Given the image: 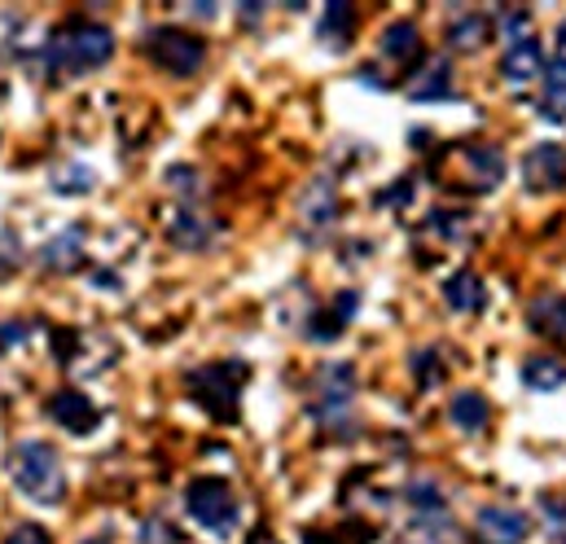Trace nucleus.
Instances as JSON below:
<instances>
[{
    "mask_svg": "<svg viewBox=\"0 0 566 544\" xmlns=\"http://www.w3.org/2000/svg\"><path fill=\"white\" fill-rule=\"evenodd\" d=\"M111 57H115V35H111V27H102L93 18L62 22L40 49V66L49 75H88V71L106 66Z\"/></svg>",
    "mask_w": 566,
    "mask_h": 544,
    "instance_id": "obj_1",
    "label": "nucleus"
},
{
    "mask_svg": "<svg viewBox=\"0 0 566 544\" xmlns=\"http://www.w3.org/2000/svg\"><path fill=\"white\" fill-rule=\"evenodd\" d=\"M356 391H360L356 369L347 360H325L312 374V387H307L312 421L334 439H352L356 435Z\"/></svg>",
    "mask_w": 566,
    "mask_h": 544,
    "instance_id": "obj_2",
    "label": "nucleus"
},
{
    "mask_svg": "<svg viewBox=\"0 0 566 544\" xmlns=\"http://www.w3.org/2000/svg\"><path fill=\"white\" fill-rule=\"evenodd\" d=\"M9 479L35 505H62V496H66L62 457L44 439H22L9 448Z\"/></svg>",
    "mask_w": 566,
    "mask_h": 544,
    "instance_id": "obj_3",
    "label": "nucleus"
},
{
    "mask_svg": "<svg viewBox=\"0 0 566 544\" xmlns=\"http://www.w3.org/2000/svg\"><path fill=\"white\" fill-rule=\"evenodd\" d=\"M251 369L242 360H211V365H198L189 378H185V391L198 408H207L216 421L233 426L242 417V387H247Z\"/></svg>",
    "mask_w": 566,
    "mask_h": 544,
    "instance_id": "obj_4",
    "label": "nucleus"
},
{
    "mask_svg": "<svg viewBox=\"0 0 566 544\" xmlns=\"http://www.w3.org/2000/svg\"><path fill=\"white\" fill-rule=\"evenodd\" d=\"M185 510L198 527H207L211 536H233L238 523H242V505H238V492L229 488V479H216V474H202L185 488Z\"/></svg>",
    "mask_w": 566,
    "mask_h": 544,
    "instance_id": "obj_5",
    "label": "nucleus"
},
{
    "mask_svg": "<svg viewBox=\"0 0 566 544\" xmlns=\"http://www.w3.org/2000/svg\"><path fill=\"white\" fill-rule=\"evenodd\" d=\"M545 49H541V40H536V31H532V18L523 13V9H514V13H505V57H501V75H505V84L510 88H527L532 80H541L545 75Z\"/></svg>",
    "mask_w": 566,
    "mask_h": 544,
    "instance_id": "obj_6",
    "label": "nucleus"
},
{
    "mask_svg": "<svg viewBox=\"0 0 566 544\" xmlns=\"http://www.w3.org/2000/svg\"><path fill=\"white\" fill-rule=\"evenodd\" d=\"M145 57H149L158 71H167V75H176V80H189V75H198L202 62H207V40L193 35V31H185V27H154V31L145 35Z\"/></svg>",
    "mask_w": 566,
    "mask_h": 544,
    "instance_id": "obj_7",
    "label": "nucleus"
},
{
    "mask_svg": "<svg viewBox=\"0 0 566 544\" xmlns=\"http://www.w3.org/2000/svg\"><path fill=\"white\" fill-rule=\"evenodd\" d=\"M443 154L461 163V176H465V189L470 193H492L501 185V176H505V158L488 140H457Z\"/></svg>",
    "mask_w": 566,
    "mask_h": 544,
    "instance_id": "obj_8",
    "label": "nucleus"
},
{
    "mask_svg": "<svg viewBox=\"0 0 566 544\" xmlns=\"http://www.w3.org/2000/svg\"><path fill=\"white\" fill-rule=\"evenodd\" d=\"M532 536V519L514 505H483L474 514V544H523Z\"/></svg>",
    "mask_w": 566,
    "mask_h": 544,
    "instance_id": "obj_9",
    "label": "nucleus"
},
{
    "mask_svg": "<svg viewBox=\"0 0 566 544\" xmlns=\"http://www.w3.org/2000/svg\"><path fill=\"white\" fill-rule=\"evenodd\" d=\"M216 233H220V224H216L198 202H180V207L167 216V238H171V247H180V251H207V247L216 242Z\"/></svg>",
    "mask_w": 566,
    "mask_h": 544,
    "instance_id": "obj_10",
    "label": "nucleus"
},
{
    "mask_svg": "<svg viewBox=\"0 0 566 544\" xmlns=\"http://www.w3.org/2000/svg\"><path fill=\"white\" fill-rule=\"evenodd\" d=\"M44 412H49L62 430H71V435H93L97 421H102V408L93 405L80 387H62V391H53V396L44 400Z\"/></svg>",
    "mask_w": 566,
    "mask_h": 544,
    "instance_id": "obj_11",
    "label": "nucleus"
},
{
    "mask_svg": "<svg viewBox=\"0 0 566 544\" xmlns=\"http://www.w3.org/2000/svg\"><path fill=\"white\" fill-rule=\"evenodd\" d=\"M523 185H527L532 193H558V189H566V149L563 145H554V140L536 145V149L523 158Z\"/></svg>",
    "mask_w": 566,
    "mask_h": 544,
    "instance_id": "obj_12",
    "label": "nucleus"
},
{
    "mask_svg": "<svg viewBox=\"0 0 566 544\" xmlns=\"http://www.w3.org/2000/svg\"><path fill=\"white\" fill-rule=\"evenodd\" d=\"M298 220H303V229H307L312 238H321L325 229H334V220H338V189H334L329 176L312 180V189H307L303 202H298Z\"/></svg>",
    "mask_w": 566,
    "mask_h": 544,
    "instance_id": "obj_13",
    "label": "nucleus"
},
{
    "mask_svg": "<svg viewBox=\"0 0 566 544\" xmlns=\"http://www.w3.org/2000/svg\"><path fill=\"white\" fill-rule=\"evenodd\" d=\"M356 307H360V294H356V290H343L329 307H316V312L307 316V334H312L316 343H334V338L347 329V321H352Z\"/></svg>",
    "mask_w": 566,
    "mask_h": 544,
    "instance_id": "obj_14",
    "label": "nucleus"
},
{
    "mask_svg": "<svg viewBox=\"0 0 566 544\" xmlns=\"http://www.w3.org/2000/svg\"><path fill=\"white\" fill-rule=\"evenodd\" d=\"M84 229L80 224H71V229H62V233H53L44 247H40V264L49 272H75L84 264Z\"/></svg>",
    "mask_w": 566,
    "mask_h": 544,
    "instance_id": "obj_15",
    "label": "nucleus"
},
{
    "mask_svg": "<svg viewBox=\"0 0 566 544\" xmlns=\"http://www.w3.org/2000/svg\"><path fill=\"white\" fill-rule=\"evenodd\" d=\"M443 299H448L452 312L474 316V312L488 307V285H483V276H479L474 269H457L448 281H443Z\"/></svg>",
    "mask_w": 566,
    "mask_h": 544,
    "instance_id": "obj_16",
    "label": "nucleus"
},
{
    "mask_svg": "<svg viewBox=\"0 0 566 544\" xmlns=\"http://www.w3.org/2000/svg\"><path fill=\"white\" fill-rule=\"evenodd\" d=\"M382 57L396 62L400 71L418 66V62H422V35H418V27H413V22H391V27L382 31Z\"/></svg>",
    "mask_w": 566,
    "mask_h": 544,
    "instance_id": "obj_17",
    "label": "nucleus"
},
{
    "mask_svg": "<svg viewBox=\"0 0 566 544\" xmlns=\"http://www.w3.org/2000/svg\"><path fill=\"white\" fill-rule=\"evenodd\" d=\"M448 421H452L461 435H483V430L492 426V405H488V396H479V391H457L452 405H448Z\"/></svg>",
    "mask_w": 566,
    "mask_h": 544,
    "instance_id": "obj_18",
    "label": "nucleus"
},
{
    "mask_svg": "<svg viewBox=\"0 0 566 544\" xmlns=\"http://www.w3.org/2000/svg\"><path fill=\"white\" fill-rule=\"evenodd\" d=\"M527 325H532L541 338L563 343L566 338V294H541V299H532V307H527Z\"/></svg>",
    "mask_w": 566,
    "mask_h": 544,
    "instance_id": "obj_19",
    "label": "nucleus"
},
{
    "mask_svg": "<svg viewBox=\"0 0 566 544\" xmlns=\"http://www.w3.org/2000/svg\"><path fill=\"white\" fill-rule=\"evenodd\" d=\"M316 35H321V44H325V49L343 53V49L352 44V35H356V9H352L347 0H334V4H325Z\"/></svg>",
    "mask_w": 566,
    "mask_h": 544,
    "instance_id": "obj_20",
    "label": "nucleus"
},
{
    "mask_svg": "<svg viewBox=\"0 0 566 544\" xmlns=\"http://www.w3.org/2000/svg\"><path fill=\"white\" fill-rule=\"evenodd\" d=\"M457 93V84H452V66L448 62H426L422 71H413V80H409V97L413 102H448Z\"/></svg>",
    "mask_w": 566,
    "mask_h": 544,
    "instance_id": "obj_21",
    "label": "nucleus"
},
{
    "mask_svg": "<svg viewBox=\"0 0 566 544\" xmlns=\"http://www.w3.org/2000/svg\"><path fill=\"white\" fill-rule=\"evenodd\" d=\"M541 119L566 124V57H554L545 66V88H541Z\"/></svg>",
    "mask_w": 566,
    "mask_h": 544,
    "instance_id": "obj_22",
    "label": "nucleus"
},
{
    "mask_svg": "<svg viewBox=\"0 0 566 544\" xmlns=\"http://www.w3.org/2000/svg\"><path fill=\"white\" fill-rule=\"evenodd\" d=\"M488 35H492V22H488L483 13H461V18L448 22V44H452L457 53H474V49H483Z\"/></svg>",
    "mask_w": 566,
    "mask_h": 544,
    "instance_id": "obj_23",
    "label": "nucleus"
},
{
    "mask_svg": "<svg viewBox=\"0 0 566 544\" xmlns=\"http://www.w3.org/2000/svg\"><path fill=\"white\" fill-rule=\"evenodd\" d=\"M523 383L532 387V391H541V396H549V391H563L566 387V365L558 356H532L527 365H523Z\"/></svg>",
    "mask_w": 566,
    "mask_h": 544,
    "instance_id": "obj_24",
    "label": "nucleus"
},
{
    "mask_svg": "<svg viewBox=\"0 0 566 544\" xmlns=\"http://www.w3.org/2000/svg\"><path fill=\"white\" fill-rule=\"evenodd\" d=\"M426 229H430V233H439V242L457 247V242H465L470 220H465V211H434V216L426 220Z\"/></svg>",
    "mask_w": 566,
    "mask_h": 544,
    "instance_id": "obj_25",
    "label": "nucleus"
},
{
    "mask_svg": "<svg viewBox=\"0 0 566 544\" xmlns=\"http://www.w3.org/2000/svg\"><path fill=\"white\" fill-rule=\"evenodd\" d=\"M97 185V171L88 167V163H71V167H62L57 176H53V189L57 193H88Z\"/></svg>",
    "mask_w": 566,
    "mask_h": 544,
    "instance_id": "obj_26",
    "label": "nucleus"
},
{
    "mask_svg": "<svg viewBox=\"0 0 566 544\" xmlns=\"http://www.w3.org/2000/svg\"><path fill=\"white\" fill-rule=\"evenodd\" d=\"M413 374H418V387L430 391V387H439L443 378H448V369H443V360H439V352L434 347H422V352H413Z\"/></svg>",
    "mask_w": 566,
    "mask_h": 544,
    "instance_id": "obj_27",
    "label": "nucleus"
},
{
    "mask_svg": "<svg viewBox=\"0 0 566 544\" xmlns=\"http://www.w3.org/2000/svg\"><path fill=\"white\" fill-rule=\"evenodd\" d=\"M167 189H176L180 202H193V198L202 193V180H198L193 167H171V171H167Z\"/></svg>",
    "mask_w": 566,
    "mask_h": 544,
    "instance_id": "obj_28",
    "label": "nucleus"
},
{
    "mask_svg": "<svg viewBox=\"0 0 566 544\" xmlns=\"http://www.w3.org/2000/svg\"><path fill=\"white\" fill-rule=\"evenodd\" d=\"M27 334H31V325H27V321H0V356H4V352H13Z\"/></svg>",
    "mask_w": 566,
    "mask_h": 544,
    "instance_id": "obj_29",
    "label": "nucleus"
},
{
    "mask_svg": "<svg viewBox=\"0 0 566 544\" xmlns=\"http://www.w3.org/2000/svg\"><path fill=\"white\" fill-rule=\"evenodd\" d=\"M4 544H53V541H49V532H44V527L22 523V527H13V532H9V541Z\"/></svg>",
    "mask_w": 566,
    "mask_h": 544,
    "instance_id": "obj_30",
    "label": "nucleus"
},
{
    "mask_svg": "<svg viewBox=\"0 0 566 544\" xmlns=\"http://www.w3.org/2000/svg\"><path fill=\"white\" fill-rule=\"evenodd\" d=\"M18 260H22L18 238H13V233H9V238H0V276H9V272L18 269Z\"/></svg>",
    "mask_w": 566,
    "mask_h": 544,
    "instance_id": "obj_31",
    "label": "nucleus"
},
{
    "mask_svg": "<svg viewBox=\"0 0 566 544\" xmlns=\"http://www.w3.org/2000/svg\"><path fill=\"white\" fill-rule=\"evenodd\" d=\"M142 544H176V532L167 523H145Z\"/></svg>",
    "mask_w": 566,
    "mask_h": 544,
    "instance_id": "obj_32",
    "label": "nucleus"
},
{
    "mask_svg": "<svg viewBox=\"0 0 566 544\" xmlns=\"http://www.w3.org/2000/svg\"><path fill=\"white\" fill-rule=\"evenodd\" d=\"M409 198H413V180H400V185L382 189V198H378V202H382V207H391V202L400 207V202H409Z\"/></svg>",
    "mask_w": 566,
    "mask_h": 544,
    "instance_id": "obj_33",
    "label": "nucleus"
},
{
    "mask_svg": "<svg viewBox=\"0 0 566 544\" xmlns=\"http://www.w3.org/2000/svg\"><path fill=\"white\" fill-rule=\"evenodd\" d=\"M303 544H343L338 532H325V527H307L303 532Z\"/></svg>",
    "mask_w": 566,
    "mask_h": 544,
    "instance_id": "obj_34",
    "label": "nucleus"
},
{
    "mask_svg": "<svg viewBox=\"0 0 566 544\" xmlns=\"http://www.w3.org/2000/svg\"><path fill=\"white\" fill-rule=\"evenodd\" d=\"M251 544H277V541H273L269 532H255V536H251Z\"/></svg>",
    "mask_w": 566,
    "mask_h": 544,
    "instance_id": "obj_35",
    "label": "nucleus"
},
{
    "mask_svg": "<svg viewBox=\"0 0 566 544\" xmlns=\"http://www.w3.org/2000/svg\"><path fill=\"white\" fill-rule=\"evenodd\" d=\"M88 544H106V536H97V541H88Z\"/></svg>",
    "mask_w": 566,
    "mask_h": 544,
    "instance_id": "obj_36",
    "label": "nucleus"
},
{
    "mask_svg": "<svg viewBox=\"0 0 566 544\" xmlns=\"http://www.w3.org/2000/svg\"><path fill=\"white\" fill-rule=\"evenodd\" d=\"M558 35H563V44H566V22H563V31H558Z\"/></svg>",
    "mask_w": 566,
    "mask_h": 544,
    "instance_id": "obj_37",
    "label": "nucleus"
},
{
    "mask_svg": "<svg viewBox=\"0 0 566 544\" xmlns=\"http://www.w3.org/2000/svg\"><path fill=\"white\" fill-rule=\"evenodd\" d=\"M405 544H413V541H405Z\"/></svg>",
    "mask_w": 566,
    "mask_h": 544,
    "instance_id": "obj_38",
    "label": "nucleus"
},
{
    "mask_svg": "<svg viewBox=\"0 0 566 544\" xmlns=\"http://www.w3.org/2000/svg\"><path fill=\"white\" fill-rule=\"evenodd\" d=\"M563 544H566V541H563Z\"/></svg>",
    "mask_w": 566,
    "mask_h": 544,
    "instance_id": "obj_39",
    "label": "nucleus"
}]
</instances>
